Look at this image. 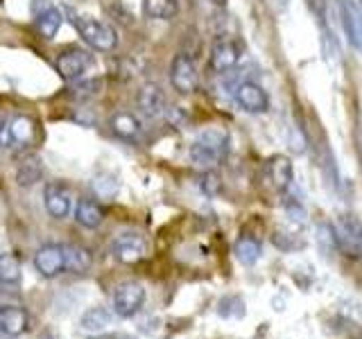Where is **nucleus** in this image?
Returning a JSON list of instances; mask_svg holds the SVG:
<instances>
[{
  "instance_id": "nucleus-1",
  "label": "nucleus",
  "mask_w": 362,
  "mask_h": 339,
  "mask_svg": "<svg viewBox=\"0 0 362 339\" xmlns=\"http://www.w3.org/2000/svg\"><path fill=\"white\" fill-rule=\"evenodd\" d=\"M229 152V136L222 129H206L202 131L190 145V161L199 167H213L224 161Z\"/></svg>"
},
{
  "instance_id": "nucleus-2",
  "label": "nucleus",
  "mask_w": 362,
  "mask_h": 339,
  "mask_svg": "<svg viewBox=\"0 0 362 339\" xmlns=\"http://www.w3.org/2000/svg\"><path fill=\"white\" fill-rule=\"evenodd\" d=\"M71 23L90 48L98 52H113L118 48V32L109 23L98 20L86 14H71Z\"/></svg>"
},
{
  "instance_id": "nucleus-3",
  "label": "nucleus",
  "mask_w": 362,
  "mask_h": 339,
  "mask_svg": "<svg viewBox=\"0 0 362 339\" xmlns=\"http://www.w3.org/2000/svg\"><path fill=\"white\" fill-rule=\"evenodd\" d=\"M39 136V124L28 113H16L7 122H3V133H0V145L9 150H30Z\"/></svg>"
},
{
  "instance_id": "nucleus-4",
  "label": "nucleus",
  "mask_w": 362,
  "mask_h": 339,
  "mask_svg": "<svg viewBox=\"0 0 362 339\" xmlns=\"http://www.w3.org/2000/svg\"><path fill=\"white\" fill-rule=\"evenodd\" d=\"M333 237L337 242V249L349 258L362 256V222L356 215H339L333 226Z\"/></svg>"
},
{
  "instance_id": "nucleus-5",
  "label": "nucleus",
  "mask_w": 362,
  "mask_h": 339,
  "mask_svg": "<svg viewBox=\"0 0 362 339\" xmlns=\"http://www.w3.org/2000/svg\"><path fill=\"white\" fill-rule=\"evenodd\" d=\"M143 305H145V287L141 282L134 280L120 282L116 292H113V310L122 319H129V316L139 314Z\"/></svg>"
},
{
  "instance_id": "nucleus-6",
  "label": "nucleus",
  "mask_w": 362,
  "mask_h": 339,
  "mask_svg": "<svg viewBox=\"0 0 362 339\" xmlns=\"http://www.w3.org/2000/svg\"><path fill=\"white\" fill-rule=\"evenodd\" d=\"M93 66V56H90L84 48H66L57 54L54 68L59 77H64L66 82H75L82 77L88 68Z\"/></svg>"
},
{
  "instance_id": "nucleus-7",
  "label": "nucleus",
  "mask_w": 362,
  "mask_h": 339,
  "mask_svg": "<svg viewBox=\"0 0 362 339\" xmlns=\"http://www.w3.org/2000/svg\"><path fill=\"white\" fill-rule=\"evenodd\" d=\"M170 82H173L175 90L181 95H190L192 90H197L199 75H197L195 59L184 52L177 54L173 64H170Z\"/></svg>"
},
{
  "instance_id": "nucleus-8",
  "label": "nucleus",
  "mask_w": 362,
  "mask_h": 339,
  "mask_svg": "<svg viewBox=\"0 0 362 339\" xmlns=\"http://www.w3.org/2000/svg\"><path fill=\"white\" fill-rule=\"evenodd\" d=\"M111 256L122 265H136L147 256V242L139 233H120L111 242Z\"/></svg>"
},
{
  "instance_id": "nucleus-9",
  "label": "nucleus",
  "mask_w": 362,
  "mask_h": 339,
  "mask_svg": "<svg viewBox=\"0 0 362 339\" xmlns=\"http://www.w3.org/2000/svg\"><path fill=\"white\" fill-rule=\"evenodd\" d=\"M32 14H34V30H37L39 37L45 41L54 39L64 20L62 11L50 0H32Z\"/></svg>"
},
{
  "instance_id": "nucleus-10",
  "label": "nucleus",
  "mask_w": 362,
  "mask_h": 339,
  "mask_svg": "<svg viewBox=\"0 0 362 339\" xmlns=\"http://www.w3.org/2000/svg\"><path fill=\"white\" fill-rule=\"evenodd\" d=\"M43 203L54 220H66L73 210V195L71 188L62 181H50L43 190Z\"/></svg>"
},
{
  "instance_id": "nucleus-11",
  "label": "nucleus",
  "mask_w": 362,
  "mask_h": 339,
  "mask_svg": "<svg viewBox=\"0 0 362 339\" xmlns=\"http://www.w3.org/2000/svg\"><path fill=\"white\" fill-rule=\"evenodd\" d=\"M337 5L349 43L362 52V9L356 5V0H337Z\"/></svg>"
},
{
  "instance_id": "nucleus-12",
  "label": "nucleus",
  "mask_w": 362,
  "mask_h": 339,
  "mask_svg": "<svg viewBox=\"0 0 362 339\" xmlns=\"http://www.w3.org/2000/svg\"><path fill=\"white\" fill-rule=\"evenodd\" d=\"M34 267L41 276L45 278H54L59 276L64 269V244H57V242H50V244H43L37 254H34Z\"/></svg>"
},
{
  "instance_id": "nucleus-13",
  "label": "nucleus",
  "mask_w": 362,
  "mask_h": 339,
  "mask_svg": "<svg viewBox=\"0 0 362 339\" xmlns=\"http://www.w3.org/2000/svg\"><path fill=\"white\" fill-rule=\"evenodd\" d=\"M240 54H243V48L240 43H235L233 39H222L213 45V52H211V71L213 73H229L231 68L238 66L240 61Z\"/></svg>"
},
{
  "instance_id": "nucleus-14",
  "label": "nucleus",
  "mask_w": 362,
  "mask_h": 339,
  "mask_svg": "<svg viewBox=\"0 0 362 339\" xmlns=\"http://www.w3.org/2000/svg\"><path fill=\"white\" fill-rule=\"evenodd\" d=\"M30 326V314L21 305H0V335L3 337H21Z\"/></svg>"
},
{
  "instance_id": "nucleus-15",
  "label": "nucleus",
  "mask_w": 362,
  "mask_h": 339,
  "mask_svg": "<svg viewBox=\"0 0 362 339\" xmlns=\"http://www.w3.org/2000/svg\"><path fill=\"white\" fill-rule=\"evenodd\" d=\"M136 105L147 118H158L165 111V93L163 88L154 82H145L139 93H136Z\"/></svg>"
},
{
  "instance_id": "nucleus-16",
  "label": "nucleus",
  "mask_w": 362,
  "mask_h": 339,
  "mask_svg": "<svg viewBox=\"0 0 362 339\" xmlns=\"http://www.w3.org/2000/svg\"><path fill=\"white\" fill-rule=\"evenodd\" d=\"M235 102L247 113H265L269 109L267 93L263 90V86H258L254 82H243L235 88Z\"/></svg>"
},
{
  "instance_id": "nucleus-17",
  "label": "nucleus",
  "mask_w": 362,
  "mask_h": 339,
  "mask_svg": "<svg viewBox=\"0 0 362 339\" xmlns=\"http://www.w3.org/2000/svg\"><path fill=\"white\" fill-rule=\"evenodd\" d=\"M109 127L111 131L118 136V138L122 141H129V143H136L141 138V133H143V124L141 120L134 116V113L129 111H118V113H113L111 120H109Z\"/></svg>"
},
{
  "instance_id": "nucleus-18",
  "label": "nucleus",
  "mask_w": 362,
  "mask_h": 339,
  "mask_svg": "<svg viewBox=\"0 0 362 339\" xmlns=\"http://www.w3.org/2000/svg\"><path fill=\"white\" fill-rule=\"evenodd\" d=\"M93 267V256L82 244H64V269L71 274H86Z\"/></svg>"
},
{
  "instance_id": "nucleus-19",
  "label": "nucleus",
  "mask_w": 362,
  "mask_h": 339,
  "mask_svg": "<svg viewBox=\"0 0 362 339\" xmlns=\"http://www.w3.org/2000/svg\"><path fill=\"white\" fill-rule=\"evenodd\" d=\"M75 222L84 229H98L105 222V210L93 199H79L75 206Z\"/></svg>"
},
{
  "instance_id": "nucleus-20",
  "label": "nucleus",
  "mask_w": 362,
  "mask_h": 339,
  "mask_svg": "<svg viewBox=\"0 0 362 339\" xmlns=\"http://www.w3.org/2000/svg\"><path fill=\"white\" fill-rule=\"evenodd\" d=\"M43 179V163L37 154H30L23 158V163L16 170V184L21 188H30L34 184H39Z\"/></svg>"
},
{
  "instance_id": "nucleus-21",
  "label": "nucleus",
  "mask_w": 362,
  "mask_h": 339,
  "mask_svg": "<svg viewBox=\"0 0 362 339\" xmlns=\"http://www.w3.org/2000/svg\"><path fill=\"white\" fill-rule=\"evenodd\" d=\"M267 177L276 190H286L292 181V163L286 156H272L267 161Z\"/></svg>"
},
{
  "instance_id": "nucleus-22",
  "label": "nucleus",
  "mask_w": 362,
  "mask_h": 339,
  "mask_svg": "<svg viewBox=\"0 0 362 339\" xmlns=\"http://www.w3.org/2000/svg\"><path fill=\"white\" fill-rule=\"evenodd\" d=\"M233 254L243 265H254V263H258L260 254H263V246H260V242L256 240V237L243 235V237H238V242L233 246Z\"/></svg>"
},
{
  "instance_id": "nucleus-23",
  "label": "nucleus",
  "mask_w": 362,
  "mask_h": 339,
  "mask_svg": "<svg viewBox=\"0 0 362 339\" xmlns=\"http://www.w3.org/2000/svg\"><path fill=\"white\" fill-rule=\"evenodd\" d=\"M179 11L177 0H143V14L154 20H170Z\"/></svg>"
},
{
  "instance_id": "nucleus-24",
  "label": "nucleus",
  "mask_w": 362,
  "mask_h": 339,
  "mask_svg": "<svg viewBox=\"0 0 362 339\" xmlns=\"http://www.w3.org/2000/svg\"><path fill=\"white\" fill-rule=\"evenodd\" d=\"M111 312L107 308H90L82 314V319H79V326H82V331H88V333H102L107 331V326H111Z\"/></svg>"
},
{
  "instance_id": "nucleus-25",
  "label": "nucleus",
  "mask_w": 362,
  "mask_h": 339,
  "mask_svg": "<svg viewBox=\"0 0 362 339\" xmlns=\"http://www.w3.org/2000/svg\"><path fill=\"white\" fill-rule=\"evenodd\" d=\"M21 280V263L16 256L0 254V282L5 285H14Z\"/></svg>"
},
{
  "instance_id": "nucleus-26",
  "label": "nucleus",
  "mask_w": 362,
  "mask_h": 339,
  "mask_svg": "<svg viewBox=\"0 0 362 339\" xmlns=\"http://www.w3.org/2000/svg\"><path fill=\"white\" fill-rule=\"evenodd\" d=\"M202 190L206 192V195H218V190H220V177L215 174V172H206L202 179Z\"/></svg>"
},
{
  "instance_id": "nucleus-27",
  "label": "nucleus",
  "mask_w": 362,
  "mask_h": 339,
  "mask_svg": "<svg viewBox=\"0 0 362 339\" xmlns=\"http://www.w3.org/2000/svg\"><path fill=\"white\" fill-rule=\"evenodd\" d=\"M93 339H134L129 335H102V337H93Z\"/></svg>"
},
{
  "instance_id": "nucleus-28",
  "label": "nucleus",
  "mask_w": 362,
  "mask_h": 339,
  "mask_svg": "<svg viewBox=\"0 0 362 339\" xmlns=\"http://www.w3.org/2000/svg\"><path fill=\"white\" fill-rule=\"evenodd\" d=\"M211 5H215V7H224L226 5V0H209Z\"/></svg>"
},
{
  "instance_id": "nucleus-29",
  "label": "nucleus",
  "mask_w": 362,
  "mask_h": 339,
  "mask_svg": "<svg viewBox=\"0 0 362 339\" xmlns=\"http://www.w3.org/2000/svg\"><path fill=\"white\" fill-rule=\"evenodd\" d=\"M0 133H3V122H0Z\"/></svg>"
}]
</instances>
